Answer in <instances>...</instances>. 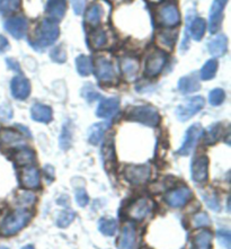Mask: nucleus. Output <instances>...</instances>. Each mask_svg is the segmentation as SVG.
I'll use <instances>...</instances> for the list:
<instances>
[{"label":"nucleus","mask_w":231,"mask_h":249,"mask_svg":"<svg viewBox=\"0 0 231 249\" xmlns=\"http://www.w3.org/2000/svg\"><path fill=\"white\" fill-rule=\"evenodd\" d=\"M59 34L58 25L52 20H43L35 32L34 43L40 48H46L58 40Z\"/></svg>","instance_id":"nucleus-2"},{"label":"nucleus","mask_w":231,"mask_h":249,"mask_svg":"<svg viewBox=\"0 0 231 249\" xmlns=\"http://www.w3.org/2000/svg\"><path fill=\"white\" fill-rule=\"evenodd\" d=\"M119 249H139L140 248V240H139L138 231L133 223L127 222L122 228L119 244Z\"/></svg>","instance_id":"nucleus-5"},{"label":"nucleus","mask_w":231,"mask_h":249,"mask_svg":"<svg viewBox=\"0 0 231 249\" xmlns=\"http://www.w3.org/2000/svg\"><path fill=\"white\" fill-rule=\"evenodd\" d=\"M45 10L52 22H59L66 14L67 0H48Z\"/></svg>","instance_id":"nucleus-19"},{"label":"nucleus","mask_w":231,"mask_h":249,"mask_svg":"<svg viewBox=\"0 0 231 249\" xmlns=\"http://www.w3.org/2000/svg\"><path fill=\"white\" fill-rule=\"evenodd\" d=\"M122 71L126 79L131 81L137 77L139 71V62L138 60L133 58H125L122 61Z\"/></svg>","instance_id":"nucleus-26"},{"label":"nucleus","mask_w":231,"mask_h":249,"mask_svg":"<svg viewBox=\"0 0 231 249\" xmlns=\"http://www.w3.org/2000/svg\"><path fill=\"white\" fill-rule=\"evenodd\" d=\"M127 119L134 122H139L147 126H157L160 116L157 109L152 106H134L127 113Z\"/></svg>","instance_id":"nucleus-3"},{"label":"nucleus","mask_w":231,"mask_h":249,"mask_svg":"<svg viewBox=\"0 0 231 249\" xmlns=\"http://www.w3.org/2000/svg\"><path fill=\"white\" fill-rule=\"evenodd\" d=\"M174 34H168V33H161L159 34L158 41L162 46L165 48H172L174 45V42H175V36H173Z\"/></svg>","instance_id":"nucleus-42"},{"label":"nucleus","mask_w":231,"mask_h":249,"mask_svg":"<svg viewBox=\"0 0 231 249\" xmlns=\"http://www.w3.org/2000/svg\"><path fill=\"white\" fill-rule=\"evenodd\" d=\"M218 239L222 246H225L227 249H230L231 237L229 231H218Z\"/></svg>","instance_id":"nucleus-43"},{"label":"nucleus","mask_w":231,"mask_h":249,"mask_svg":"<svg viewBox=\"0 0 231 249\" xmlns=\"http://www.w3.org/2000/svg\"><path fill=\"white\" fill-rule=\"evenodd\" d=\"M106 42H107V36H106L105 31L102 28H97L96 31L91 32L89 35V43L91 48L102 49L106 45Z\"/></svg>","instance_id":"nucleus-29"},{"label":"nucleus","mask_w":231,"mask_h":249,"mask_svg":"<svg viewBox=\"0 0 231 249\" xmlns=\"http://www.w3.org/2000/svg\"><path fill=\"white\" fill-rule=\"evenodd\" d=\"M0 249H8L7 247H0Z\"/></svg>","instance_id":"nucleus-49"},{"label":"nucleus","mask_w":231,"mask_h":249,"mask_svg":"<svg viewBox=\"0 0 231 249\" xmlns=\"http://www.w3.org/2000/svg\"><path fill=\"white\" fill-rule=\"evenodd\" d=\"M167 60V55L161 51H156L148 59L145 65V74L149 77H155L162 70Z\"/></svg>","instance_id":"nucleus-15"},{"label":"nucleus","mask_w":231,"mask_h":249,"mask_svg":"<svg viewBox=\"0 0 231 249\" xmlns=\"http://www.w3.org/2000/svg\"><path fill=\"white\" fill-rule=\"evenodd\" d=\"M34 160V154L33 151L27 150V149H23V150H19L15 155V161L18 163V165H28Z\"/></svg>","instance_id":"nucleus-36"},{"label":"nucleus","mask_w":231,"mask_h":249,"mask_svg":"<svg viewBox=\"0 0 231 249\" xmlns=\"http://www.w3.org/2000/svg\"><path fill=\"white\" fill-rule=\"evenodd\" d=\"M213 234L208 230L200 231L193 238L194 247L196 249H211Z\"/></svg>","instance_id":"nucleus-25"},{"label":"nucleus","mask_w":231,"mask_h":249,"mask_svg":"<svg viewBox=\"0 0 231 249\" xmlns=\"http://www.w3.org/2000/svg\"><path fill=\"white\" fill-rule=\"evenodd\" d=\"M10 88H12V95L19 101L26 99L31 92L30 81L24 76L14 77L12 84H10Z\"/></svg>","instance_id":"nucleus-16"},{"label":"nucleus","mask_w":231,"mask_h":249,"mask_svg":"<svg viewBox=\"0 0 231 249\" xmlns=\"http://www.w3.org/2000/svg\"><path fill=\"white\" fill-rule=\"evenodd\" d=\"M225 97H226L225 91L220 89V88H215V89H213L209 95L210 104L213 106H218L220 104H222L223 101H225Z\"/></svg>","instance_id":"nucleus-39"},{"label":"nucleus","mask_w":231,"mask_h":249,"mask_svg":"<svg viewBox=\"0 0 231 249\" xmlns=\"http://www.w3.org/2000/svg\"><path fill=\"white\" fill-rule=\"evenodd\" d=\"M13 116V111L8 104H3L0 106V117L3 120H10Z\"/></svg>","instance_id":"nucleus-45"},{"label":"nucleus","mask_w":231,"mask_h":249,"mask_svg":"<svg viewBox=\"0 0 231 249\" xmlns=\"http://www.w3.org/2000/svg\"><path fill=\"white\" fill-rule=\"evenodd\" d=\"M0 143L6 147H19L25 143L24 138L15 131L3 129L0 132Z\"/></svg>","instance_id":"nucleus-21"},{"label":"nucleus","mask_w":231,"mask_h":249,"mask_svg":"<svg viewBox=\"0 0 231 249\" xmlns=\"http://www.w3.org/2000/svg\"><path fill=\"white\" fill-rule=\"evenodd\" d=\"M32 119L36 122L49 123L52 120V109L44 104L36 103L31 108Z\"/></svg>","instance_id":"nucleus-20"},{"label":"nucleus","mask_w":231,"mask_h":249,"mask_svg":"<svg viewBox=\"0 0 231 249\" xmlns=\"http://www.w3.org/2000/svg\"><path fill=\"white\" fill-rule=\"evenodd\" d=\"M203 133H204L203 127H202L198 123L193 124L191 127H188L182 147H180L179 150L177 151L178 152V155L180 156L190 155L191 152L193 151V149L195 148V145H196L197 141L200 140V138L202 137V134Z\"/></svg>","instance_id":"nucleus-7"},{"label":"nucleus","mask_w":231,"mask_h":249,"mask_svg":"<svg viewBox=\"0 0 231 249\" xmlns=\"http://www.w3.org/2000/svg\"><path fill=\"white\" fill-rule=\"evenodd\" d=\"M227 48H228V40H227V37L223 34L212 38L208 43L209 52L214 56H221L225 54Z\"/></svg>","instance_id":"nucleus-23"},{"label":"nucleus","mask_w":231,"mask_h":249,"mask_svg":"<svg viewBox=\"0 0 231 249\" xmlns=\"http://www.w3.org/2000/svg\"><path fill=\"white\" fill-rule=\"evenodd\" d=\"M71 139H72V130H71L70 124L67 122L62 127V132L60 134V147L63 150L68 149L71 143Z\"/></svg>","instance_id":"nucleus-34"},{"label":"nucleus","mask_w":231,"mask_h":249,"mask_svg":"<svg viewBox=\"0 0 231 249\" xmlns=\"http://www.w3.org/2000/svg\"><path fill=\"white\" fill-rule=\"evenodd\" d=\"M203 200L205 202V204H207L210 209L213 210V211H220V202L214 194L204 193Z\"/></svg>","instance_id":"nucleus-40"},{"label":"nucleus","mask_w":231,"mask_h":249,"mask_svg":"<svg viewBox=\"0 0 231 249\" xmlns=\"http://www.w3.org/2000/svg\"><path fill=\"white\" fill-rule=\"evenodd\" d=\"M193 225L195 228H201V227H208L210 226V218L207 213L200 212L197 214L194 215L193 218Z\"/></svg>","instance_id":"nucleus-41"},{"label":"nucleus","mask_w":231,"mask_h":249,"mask_svg":"<svg viewBox=\"0 0 231 249\" xmlns=\"http://www.w3.org/2000/svg\"><path fill=\"white\" fill-rule=\"evenodd\" d=\"M200 88V81H198L196 74L194 73L180 78L178 83V89L180 92H183V94H191V92L198 90Z\"/></svg>","instance_id":"nucleus-22"},{"label":"nucleus","mask_w":231,"mask_h":249,"mask_svg":"<svg viewBox=\"0 0 231 249\" xmlns=\"http://www.w3.org/2000/svg\"><path fill=\"white\" fill-rule=\"evenodd\" d=\"M205 30H207V23H205L203 18H200V17L195 18L190 25L191 35L195 41H200L204 36Z\"/></svg>","instance_id":"nucleus-27"},{"label":"nucleus","mask_w":231,"mask_h":249,"mask_svg":"<svg viewBox=\"0 0 231 249\" xmlns=\"http://www.w3.org/2000/svg\"><path fill=\"white\" fill-rule=\"evenodd\" d=\"M222 125L220 123H216L214 125L210 126L209 130L207 131V134H205L204 138V142L207 144H213L214 142H216L221 137L222 134Z\"/></svg>","instance_id":"nucleus-32"},{"label":"nucleus","mask_w":231,"mask_h":249,"mask_svg":"<svg viewBox=\"0 0 231 249\" xmlns=\"http://www.w3.org/2000/svg\"><path fill=\"white\" fill-rule=\"evenodd\" d=\"M119 108H120L119 98L116 97L106 98V99H103V101L99 103L96 114H97V116L101 117V119H111L112 116H114L117 113Z\"/></svg>","instance_id":"nucleus-17"},{"label":"nucleus","mask_w":231,"mask_h":249,"mask_svg":"<svg viewBox=\"0 0 231 249\" xmlns=\"http://www.w3.org/2000/svg\"><path fill=\"white\" fill-rule=\"evenodd\" d=\"M227 3H228V0H213L209 20V28L211 33H216L221 27L223 10H225Z\"/></svg>","instance_id":"nucleus-9"},{"label":"nucleus","mask_w":231,"mask_h":249,"mask_svg":"<svg viewBox=\"0 0 231 249\" xmlns=\"http://www.w3.org/2000/svg\"><path fill=\"white\" fill-rule=\"evenodd\" d=\"M88 195L86 193V191L84 190V188H78L76 191V202L80 206H86L88 203Z\"/></svg>","instance_id":"nucleus-44"},{"label":"nucleus","mask_w":231,"mask_h":249,"mask_svg":"<svg viewBox=\"0 0 231 249\" xmlns=\"http://www.w3.org/2000/svg\"><path fill=\"white\" fill-rule=\"evenodd\" d=\"M111 124L108 122H101L97 124H94L90 127L89 130V134H88V141L91 144H98L101 140L104 137V134L106 133V131L108 130V127Z\"/></svg>","instance_id":"nucleus-24"},{"label":"nucleus","mask_w":231,"mask_h":249,"mask_svg":"<svg viewBox=\"0 0 231 249\" xmlns=\"http://www.w3.org/2000/svg\"><path fill=\"white\" fill-rule=\"evenodd\" d=\"M152 212V202L148 198H139L130 206L127 214L130 218L134 220H143L151 214Z\"/></svg>","instance_id":"nucleus-11"},{"label":"nucleus","mask_w":231,"mask_h":249,"mask_svg":"<svg viewBox=\"0 0 231 249\" xmlns=\"http://www.w3.org/2000/svg\"><path fill=\"white\" fill-rule=\"evenodd\" d=\"M7 65H8V67L9 68H12V69H14V70H17V71H19V66H18V63H17L16 61H14V60H12V59H8L7 60Z\"/></svg>","instance_id":"nucleus-47"},{"label":"nucleus","mask_w":231,"mask_h":249,"mask_svg":"<svg viewBox=\"0 0 231 249\" xmlns=\"http://www.w3.org/2000/svg\"><path fill=\"white\" fill-rule=\"evenodd\" d=\"M9 49V42L5 36L0 35V53L6 52Z\"/></svg>","instance_id":"nucleus-46"},{"label":"nucleus","mask_w":231,"mask_h":249,"mask_svg":"<svg viewBox=\"0 0 231 249\" xmlns=\"http://www.w3.org/2000/svg\"><path fill=\"white\" fill-rule=\"evenodd\" d=\"M20 7V0H0V13L2 15H8L16 12Z\"/></svg>","instance_id":"nucleus-35"},{"label":"nucleus","mask_w":231,"mask_h":249,"mask_svg":"<svg viewBox=\"0 0 231 249\" xmlns=\"http://www.w3.org/2000/svg\"><path fill=\"white\" fill-rule=\"evenodd\" d=\"M32 219V212L26 209H18L2 220L0 231L5 236H12L22 230Z\"/></svg>","instance_id":"nucleus-1"},{"label":"nucleus","mask_w":231,"mask_h":249,"mask_svg":"<svg viewBox=\"0 0 231 249\" xmlns=\"http://www.w3.org/2000/svg\"><path fill=\"white\" fill-rule=\"evenodd\" d=\"M76 67L78 73L81 76H89L92 71L91 60L88 56L79 55L76 60Z\"/></svg>","instance_id":"nucleus-30"},{"label":"nucleus","mask_w":231,"mask_h":249,"mask_svg":"<svg viewBox=\"0 0 231 249\" xmlns=\"http://www.w3.org/2000/svg\"><path fill=\"white\" fill-rule=\"evenodd\" d=\"M22 249H34V247L32 246V245H26V246H24Z\"/></svg>","instance_id":"nucleus-48"},{"label":"nucleus","mask_w":231,"mask_h":249,"mask_svg":"<svg viewBox=\"0 0 231 249\" xmlns=\"http://www.w3.org/2000/svg\"><path fill=\"white\" fill-rule=\"evenodd\" d=\"M216 70H218V61L215 59H211L207 61V63L202 67L201 69V78L203 80H210L215 76Z\"/></svg>","instance_id":"nucleus-31"},{"label":"nucleus","mask_w":231,"mask_h":249,"mask_svg":"<svg viewBox=\"0 0 231 249\" xmlns=\"http://www.w3.org/2000/svg\"><path fill=\"white\" fill-rule=\"evenodd\" d=\"M95 73L97 79L102 83H112L115 78V71L112 63L104 56H99L96 59Z\"/></svg>","instance_id":"nucleus-10"},{"label":"nucleus","mask_w":231,"mask_h":249,"mask_svg":"<svg viewBox=\"0 0 231 249\" xmlns=\"http://www.w3.org/2000/svg\"><path fill=\"white\" fill-rule=\"evenodd\" d=\"M98 228L105 236H113L116 232L117 223L114 219H102L98 223Z\"/></svg>","instance_id":"nucleus-33"},{"label":"nucleus","mask_w":231,"mask_h":249,"mask_svg":"<svg viewBox=\"0 0 231 249\" xmlns=\"http://www.w3.org/2000/svg\"><path fill=\"white\" fill-rule=\"evenodd\" d=\"M209 176V159L205 156H200L192 163V177L195 183H204Z\"/></svg>","instance_id":"nucleus-12"},{"label":"nucleus","mask_w":231,"mask_h":249,"mask_svg":"<svg viewBox=\"0 0 231 249\" xmlns=\"http://www.w3.org/2000/svg\"><path fill=\"white\" fill-rule=\"evenodd\" d=\"M151 169L148 165H130L124 169V177L133 185L147 183L150 178Z\"/></svg>","instance_id":"nucleus-6"},{"label":"nucleus","mask_w":231,"mask_h":249,"mask_svg":"<svg viewBox=\"0 0 231 249\" xmlns=\"http://www.w3.org/2000/svg\"><path fill=\"white\" fill-rule=\"evenodd\" d=\"M5 30L15 38H23L27 32V20L22 16L12 17L6 20Z\"/></svg>","instance_id":"nucleus-14"},{"label":"nucleus","mask_w":231,"mask_h":249,"mask_svg":"<svg viewBox=\"0 0 231 249\" xmlns=\"http://www.w3.org/2000/svg\"><path fill=\"white\" fill-rule=\"evenodd\" d=\"M74 216H76V214H74V212L71 211V210H66V211H62L59 214L58 226L61 228L68 227L70 223L74 220Z\"/></svg>","instance_id":"nucleus-38"},{"label":"nucleus","mask_w":231,"mask_h":249,"mask_svg":"<svg viewBox=\"0 0 231 249\" xmlns=\"http://www.w3.org/2000/svg\"><path fill=\"white\" fill-rule=\"evenodd\" d=\"M205 101L202 96H196V97H192L190 101L185 103V104L179 105L176 109L177 117L179 121L185 122L192 119L195 114H197L204 107Z\"/></svg>","instance_id":"nucleus-4"},{"label":"nucleus","mask_w":231,"mask_h":249,"mask_svg":"<svg viewBox=\"0 0 231 249\" xmlns=\"http://www.w3.org/2000/svg\"><path fill=\"white\" fill-rule=\"evenodd\" d=\"M192 198V192L187 187H179L166 195V202L172 208H182Z\"/></svg>","instance_id":"nucleus-13"},{"label":"nucleus","mask_w":231,"mask_h":249,"mask_svg":"<svg viewBox=\"0 0 231 249\" xmlns=\"http://www.w3.org/2000/svg\"><path fill=\"white\" fill-rule=\"evenodd\" d=\"M20 181H22L23 187L27 188V190H34V188L40 187L41 177L37 168L33 166L24 168L22 175H20Z\"/></svg>","instance_id":"nucleus-18"},{"label":"nucleus","mask_w":231,"mask_h":249,"mask_svg":"<svg viewBox=\"0 0 231 249\" xmlns=\"http://www.w3.org/2000/svg\"><path fill=\"white\" fill-rule=\"evenodd\" d=\"M50 58H51L53 61L56 63H63L66 62L67 60V54H66V50L62 45L55 46L51 50L50 52Z\"/></svg>","instance_id":"nucleus-37"},{"label":"nucleus","mask_w":231,"mask_h":249,"mask_svg":"<svg viewBox=\"0 0 231 249\" xmlns=\"http://www.w3.org/2000/svg\"><path fill=\"white\" fill-rule=\"evenodd\" d=\"M159 24L165 27H174L180 23V14L173 3H167L160 7L158 12Z\"/></svg>","instance_id":"nucleus-8"},{"label":"nucleus","mask_w":231,"mask_h":249,"mask_svg":"<svg viewBox=\"0 0 231 249\" xmlns=\"http://www.w3.org/2000/svg\"><path fill=\"white\" fill-rule=\"evenodd\" d=\"M102 15H103V9L102 6L98 5V3H92L89 7H88L87 12H86V22L88 24L92 25H97L102 19Z\"/></svg>","instance_id":"nucleus-28"}]
</instances>
